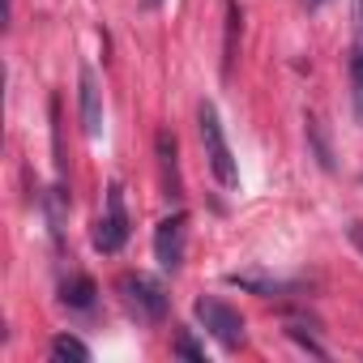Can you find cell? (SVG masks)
<instances>
[{"mask_svg": "<svg viewBox=\"0 0 363 363\" xmlns=\"http://www.w3.org/2000/svg\"><path fill=\"white\" fill-rule=\"evenodd\" d=\"M197 124H201V145H206V162H210L214 179H218L223 189H235V184H240V167H235V154H231V145H227L218 107H214V103H201Z\"/></svg>", "mask_w": 363, "mask_h": 363, "instance_id": "cell-1", "label": "cell"}, {"mask_svg": "<svg viewBox=\"0 0 363 363\" xmlns=\"http://www.w3.org/2000/svg\"><path fill=\"white\" fill-rule=\"evenodd\" d=\"M193 312H197V320L206 325V333H210L223 350H235V346L244 342V316H240L231 303H223V299H214V295H197Z\"/></svg>", "mask_w": 363, "mask_h": 363, "instance_id": "cell-2", "label": "cell"}, {"mask_svg": "<svg viewBox=\"0 0 363 363\" xmlns=\"http://www.w3.org/2000/svg\"><path fill=\"white\" fill-rule=\"evenodd\" d=\"M124 244H128V210H124L120 179H111V184H107V214L94 223V248L107 252V257H116Z\"/></svg>", "mask_w": 363, "mask_h": 363, "instance_id": "cell-3", "label": "cell"}, {"mask_svg": "<svg viewBox=\"0 0 363 363\" xmlns=\"http://www.w3.org/2000/svg\"><path fill=\"white\" fill-rule=\"evenodd\" d=\"M120 291H124L128 308H133L141 320H162V316H167V308H171V299H167L162 282H154L150 274H124V278H120Z\"/></svg>", "mask_w": 363, "mask_h": 363, "instance_id": "cell-4", "label": "cell"}, {"mask_svg": "<svg viewBox=\"0 0 363 363\" xmlns=\"http://www.w3.org/2000/svg\"><path fill=\"white\" fill-rule=\"evenodd\" d=\"M184 252H189V214H171L154 227V261L175 274L184 265Z\"/></svg>", "mask_w": 363, "mask_h": 363, "instance_id": "cell-5", "label": "cell"}, {"mask_svg": "<svg viewBox=\"0 0 363 363\" xmlns=\"http://www.w3.org/2000/svg\"><path fill=\"white\" fill-rule=\"evenodd\" d=\"M77 111H82V128L90 141L103 137V90H99V77L90 65L77 69Z\"/></svg>", "mask_w": 363, "mask_h": 363, "instance_id": "cell-6", "label": "cell"}, {"mask_svg": "<svg viewBox=\"0 0 363 363\" xmlns=\"http://www.w3.org/2000/svg\"><path fill=\"white\" fill-rule=\"evenodd\" d=\"M154 158H158V179H162V197L179 201L184 197V179H179V145L171 128H158L154 137Z\"/></svg>", "mask_w": 363, "mask_h": 363, "instance_id": "cell-7", "label": "cell"}, {"mask_svg": "<svg viewBox=\"0 0 363 363\" xmlns=\"http://www.w3.org/2000/svg\"><path fill=\"white\" fill-rule=\"evenodd\" d=\"M240 35H244V9L227 0V35H223V77H231L235 56H240Z\"/></svg>", "mask_w": 363, "mask_h": 363, "instance_id": "cell-8", "label": "cell"}, {"mask_svg": "<svg viewBox=\"0 0 363 363\" xmlns=\"http://www.w3.org/2000/svg\"><path fill=\"white\" fill-rule=\"evenodd\" d=\"M227 282L240 286V291H252V295H286V291H295V282L265 278V274H252V269H235V274H227Z\"/></svg>", "mask_w": 363, "mask_h": 363, "instance_id": "cell-9", "label": "cell"}, {"mask_svg": "<svg viewBox=\"0 0 363 363\" xmlns=\"http://www.w3.org/2000/svg\"><path fill=\"white\" fill-rule=\"evenodd\" d=\"M94 295H99V286H94V278H86V274H73V278L60 282V299H65V308H73V312H90V308H94Z\"/></svg>", "mask_w": 363, "mask_h": 363, "instance_id": "cell-10", "label": "cell"}, {"mask_svg": "<svg viewBox=\"0 0 363 363\" xmlns=\"http://www.w3.org/2000/svg\"><path fill=\"white\" fill-rule=\"evenodd\" d=\"M43 210H48V227H52V240L60 244V240H65V214H69V193H65V184L48 189V197H43Z\"/></svg>", "mask_w": 363, "mask_h": 363, "instance_id": "cell-11", "label": "cell"}, {"mask_svg": "<svg viewBox=\"0 0 363 363\" xmlns=\"http://www.w3.org/2000/svg\"><path fill=\"white\" fill-rule=\"evenodd\" d=\"M303 124H308V145H312V154H316V162H320L325 171H333L337 162H333V145H329V137H325V128H320V120H316V116H303Z\"/></svg>", "mask_w": 363, "mask_h": 363, "instance_id": "cell-12", "label": "cell"}, {"mask_svg": "<svg viewBox=\"0 0 363 363\" xmlns=\"http://www.w3.org/2000/svg\"><path fill=\"white\" fill-rule=\"evenodd\" d=\"M350 107H354V120L363 124V39L350 52Z\"/></svg>", "mask_w": 363, "mask_h": 363, "instance_id": "cell-13", "label": "cell"}, {"mask_svg": "<svg viewBox=\"0 0 363 363\" xmlns=\"http://www.w3.org/2000/svg\"><path fill=\"white\" fill-rule=\"evenodd\" d=\"M52 359L86 363V359H90V346H86V342H77V337H69V333H56V337H52Z\"/></svg>", "mask_w": 363, "mask_h": 363, "instance_id": "cell-14", "label": "cell"}, {"mask_svg": "<svg viewBox=\"0 0 363 363\" xmlns=\"http://www.w3.org/2000/svg\"><path fill=\"white\" fill-rule=\"evenodd\" d=\"M171 354H179V359H193V363H206V346L189 333V329H175V337H171Z\"/></svg>", "mask_w": 363, "mask_h": 363, "instance_id": "cell-15", "label": "cell"}, {"mask_svg": "<svg viewBox=\"0 0 363 363\" xmlns=\"http://www.w3.org/2000/svg\"><path fill=\"white\" fill-rule=\"evenodd\" d=\"M286 333H291V337H295V342H299V346H303V350H308V354H316V359H325V346H320V342H312V337H308V333H299V329H295V325H291V329H286Z\"/></svg>", "mask_w": 363, "mask_h": 363, "instance_id": "cell-16", "label": "cell"}, {"mask_svg": "<svg viewBox=\"0 0 363 363\" xmlns=\"http://www.w3.org/2000/svg\"><path fill=\"white\" fill-rule=\"evenodd\" d=\"M346 240L363 252V223H346Z\"/></svg>", "mask_w": 363, "mask_h": 363, "instance_id": "cell-17", "label": "cell"}, {"mask_svg": "<svg viewBox=\"0 0 363 363\" xmlns=\"http://www.w3.org/2000/svg\"><path fill=\"white\" fill-rule=\"evenodd\" d=\"M325 5V0H303V9H320Z\"/></svg>", "mask_w": 363, "mask_h": 363, "instance_id": "cell-18", "label": "cell"}, {"mask_svg": "<svg viewBox=\"0 0 363 363\" xmlns=\"http://www.w3.org/2000/svg\"><path fill=\"white\" fill-rule=\"evenodd\" d=\"M359 35H363V0H359Z\"/></svg>", "mask_w": 363, "mask_h": 363, "instance_id": "cell-19", "label": "cell"}, {"mask_svg": "<svg viewBox=\"0 0 363 363\" xmlns=\"http://www.w3.org/2000/svg\"><path fill=\"white\" fill-rule=\"evenodd\" d=\"M9 9H13V0H9Z\"/></svg>", "mask_w": 363, "mask_h": 363, "instance_id": "cell-20", "label": "cell"}]
</instances>
